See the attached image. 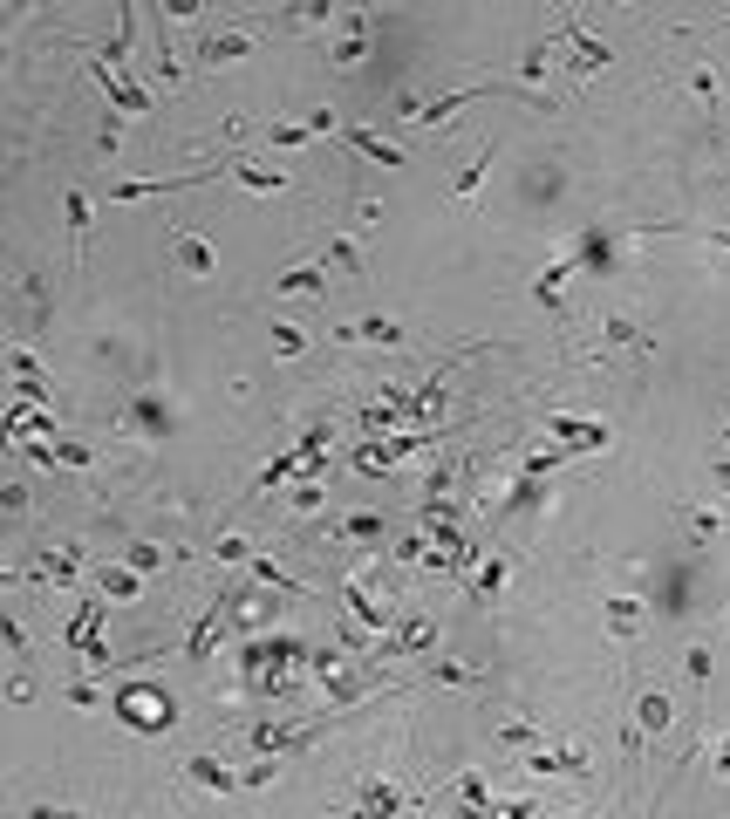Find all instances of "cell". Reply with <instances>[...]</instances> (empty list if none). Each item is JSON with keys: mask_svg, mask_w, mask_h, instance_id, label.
Masks as SVG:
<instances>
[{"mask_svg": "<svg viewBox=\"0 0 730 819\" xmlns=\"http://www.w3.org/2000/svg\"><path fill=\"white\" fill-rule=\"evenodd\" d=\"M553 48H574V55H567V69H574V76H594V69H608V62H615V48H608V41H594V35H580V21H560V28H553Z\"/></svg>", "mask_w": 730, "mask_h": 819, "instance_id": "obj_1", "label": "cell"}, {"mask_svg": "<svg viewBox=\"0 0 730 819\" xmlns=\"http://www.w3.org/2000/svg\"><path fill=\"white\" fill-rule=\"evenodd\" d=\"M89 69H96L103 96H110V103L123 110V117H144V110H151V96H144V89L130 82V69H123V62H103V55H89Z\"/></svg>", "mask_w": 730, "mask_h": 819, "instance_id": "obj_2", "label": "cell"}, {"mask_svg": "<svg viewBox=\"0 0 730 819\" xmlns=\"http://www.w3.org/2000/svg\"><path fill=\"white\" fill-rule=\"evenodd\" d=\"M171 260H178L185 280H212V273H219V253H212L192 226H171Z\"/></svg>", "mask_w": 730, "mask_h": 819, "instance_id": "obj_3", "label": "cell"}, {"mask_svg": "<svg viewBox=\"0 0 730 819\" xmlns=\"http://www.w3.org/2000/svg\"><path fill=\"white\" fill-rule=\"evenodd\" d=\"M287 663H308V642L301 635H273V642H246V656H239V669H287Z\"/></svg>", "mask_w": 730, "mask_h": 819, "instance_id": "obj_4", "label": "cell"}, {"mask_svg": "<svg viewBox=\"0 0 730 819\" xmlns=\"http://www.w3.org/2000/svg\"><path fill=\"white\" fill-rule=\"evenodd\" d=\"M205 178H212V164H198V171H178V178H123V185H110V205L157 198V192H185V185H205Z\"/></svg>", "mask_w": 730, "mask_h": 819, "instance_id": "obj_5", "label": "cell"}, {"mask_svg": "<svg viewBox=\"0 0 730 819\" xmlns=\"http://www.w3.org/2000/svg\"><path fill=\"white\" fill-rule=\"evenodd\" d=\"M7 369H14V396H21V403H48V396H55V383L41 376V362H35L28 342H14V349H7Z\"/></svg>", "mask_w": 730, "mask_h": 819, "instance_id": "obj_6", "label": "cell"}, {"mask_svg": "<svg viewBox=\"0 0 730 819\" xmlns=\"http://www.w3.org/2000/svg\"><path fill=\"white\" fill-rule=\"evenodd\" d=\"M335 342H369V349H403L410 335L389 321V314H369V321H355V328H335Z\"/></svg>", "mask_w": 730, "mask_h": 819, "instance_id": "obj_7", "label": "cell"}, {"mask_svg": "<svg viewBox=\"0 0 730 819\" xmlns=\"http://www.w3.org/2000/svg\"><path fill=\"white\" fill-rule=\"evenodd\" d=\"M178 772H185V779L198 785V792H219V799H226V792H239V772H232V765H219V758H185V765H178Z\"/></svg>", "mask_w": 730, "mask_h": 819, "instance_id": "obj_8", "label": "cell"}, {"mask_svg": "<svg viewBox=\"0 0 730 819\" xmlns=\"http://www.w3.org/2000/svg\"><path fill=\"white\" fill-rule=\"evenodd\" d=\"M219 628H226V594H219V601H212V608L198 615V628H192V635H185V663H205V656H212V642H219Z\"/></svg>", "mask_w": 730, "mask_h": 819, "instance_id": "obj_9", "label": "cell"}, {"mask_svg": "<svg viewBox=\"0 0 730 819\" xmlns=\"http://www.w3.org/2000/svg\"><path fill=\"white\" fill-rule=\"evenodd\" d=\"M328 130H335V110H314V117H301V123H273V144H280V151H294V144L328 137Z\"/></svg>", "mask_w": 730, "mask_h": 819, "instance_id": "obj_10", "label": "cell"}, {"mask_svg": "<svg viewBox=\"0 0 730 819\" xmlns=\"http://www.w3.org/2000/svg\"><path fill=\"white\" fill-rule=\"evenodd\" d=\"M342 144H348V151H362L369 164H403V151H396V144H383L376 130H362V123H342Z\"/></svg>", "mask_w": 730, "mask_h": 819, "instance_id": "obj_11", "label": "cell"}, {"mask_svg": "<svg viewBox=\"0 0 730 819\" xmlns=\"http://www.w3.org/2000/svg\"><path fill=\"white\" fill-rule=\"evenodd\" d=\"M342 601H348V615H355L362 628H383V635H389V608H383V601H369V587H362V581H342Z\"/></svg>", "mask_w": 730, "mask_h": 819, "instance_id": "obj_12", "label": "cell"}, {"mask_svg": "<svg viewBox=\"0 0 730 819\" xmlns=\"http://www.w3.org/2000/svg\"><path fill=\"white\" fill-rule=\"evenodd\" d=\"M669 717H676V710H669V690H642V697H635V724H642L649 738L669 731Z\"/></svg>", "mask_w": 730, "mask_h": 819, "instance_id": "obj_13", "label": "cell"}, {"mask_svg": "<svg viewBox=\"0 0 730 819\" xmlns=\"http://www.w3.org/2000/svg\"><path fill=\"white\" fill-rule=\"evenodd\" d=\"M553 437H567V451H601L608 424H574V417H553Z\"/></svg>", "mask_w": 730, "mask_h": 819, "instance_id": "obj_14", "label": "cell"}, {"mask_svg": "<svg viewBox=\"0 0 730 819\" xmlns=\"http://www.w3.org/2000/svg\"><path fill=\"white\" fill-rule=\"evenodd\" d=\"M239 55H246V35H205L198 41V62H205V69H226Z\"/></svg>", "mask_w": 730, "mask_h": 819, "instance_id": "obj_15", "label": "cell"}, {"mask_svg": "<svg viewBox=\"0 0 730 819\" xmlns=\"http://www.w3.org/2000/svg\"><path fill=\"white\" fill-rule=\"evenodd\" d=\"M321 287H328V260H308V267L280 273V294H321Z\"/></svg>", "mask_w": 730, "mask_h": 819, "instance_id": "obj_16", "label": "cell"}, {"mask_svg": "<svg viewBox=\"0 0 730 819\" xmlns=\"http://www.w3.org/2000/svg\"><path fill=\"white\" fill-rule=\"evenodd\" d=\"M690 96L703 110H717V103H724V76H717L710 62H690Z\"/></svg>", "mask_w": 730, "mask_h": 819, "instance_id": "obj_17", "label": "cell"}, {"mask_svg": "<svg viewBox=\"0 0 730 819\" xmlns=\"http://www.w3.org/2000/svg\"><path fill=\"white\" fill-rule=\"evenodd\" d=\"M492 164H499V144H485V151H478V164H464V171H458V185H451V198L464 205V198L485 185V171H492Z\"/></svg>", "mask_w": 730, "mask_h": 819, "instance_id": "obj_18", "label": "cell"}, {"mask_svg": "<svg viewBox=\"0 0 730 819\" xmlns=\"http://www.w3.org/2000/svg\"><path fill=\"white\" fill-rule=\"evenodd\" d=\"M383 533L389 526L376 512H355V519H335V526H328V540H383Z\"/></svg>", "mask_w": 730, "mask_h": 819, "instance_id": "obj_19", "label": "cell"}, {"mask_svg": "<svg viewBox=\"0 0 730 819\" xmlns=\"http://www.w3.org/2000/svg\"><path fill=\"white\" fill-rule=\"evenodd\" d=\"M232 178H239L246 192H280V185H287V171H260V164H246V157H232Z\"/></svg>", "mask_w": 730, "mask_h": 819, "instance_id": "obj_20", "label": "cell"}, {"mask_svg": "<svg viewBox=\"0 0 730 819\" xmlns=\"http://www.w3.org/2000/svg\"><path fill=\"white\" fill-rule=\"evenodd\" d=\"M601 335H608L615 349H642V355H649V335H642V328H635L628 314H608V321H601Z\"/></svg>", "mask_w": 730, "mask_h": 819, "instance_id": "obj_21", "label": "cell"}, {"mask_svg": "<svg viewBox=\"0 0 730 819\" xmlns=\"http://www.w3.org/2000/svg\"><path fill=\"white\" fill-rule=\"evenodd\" d=\"M567 273H574V267L560 260V267H546V273L533 280V301H539V308H553V314H560V287H567Z\"/></svg>", "mask_w": 730, "mask_h": 819, "instance_id": "obj_22", "label": "cell"}, {"mask_svg": "<svg viewBox=\"0 0 730 819\" xmlns=\"http://www.w3.org/2000/svg\"><path fill=\"white\" fill-rule=\"evenodd\" d=\"M96 587L110 594V601H137L144 587H137V574H123V567H96Z\"/></svg>", "mask_w": 730, "mask_h": 819, "instance_id": "obj_23", "label": "cell"}, {"mask_svg": "<svg viewBox=\"0 0 730 819\" xmlns=\"http://www.w3.org/2000/svg\"><path fill=\"white\" fill-rule=\"evenodd\" d=\"M321 260H328V267H342L348 280H369V273H362V253H355L348 239H328V253H321Z\"/></svg>", "mask_w": 730, "mask_h": 819, "instance_id": "obj_24", "label": "cell"}, {"mask_svg": "<svg viewBox=\"0 0 730 819\" xmlns=\"http://www.w3.org/2000/svg\"><path fill=\"white\" fill-rule=\"evenodd\" d=\"M505 574H512V560H505V553H499V560H485V574L471 581V601H492V594H499V581H505Z\"/></svg>", "mask_w": 730, "mask_h": 819, "instance_id": "obj_25", "label": "cell"}, {"mask_svg": "<svg viewBox=\"0 0 730 819\" xmlns=\"http://www.w3.org/2000/svg\"><path fill=\"white\" fill-rule=\"evenodd\" d=\"M683 519H690V540H696V546H710V540H717V533H724V519H717V512H710V506H690V512H683Z\"/></svg>", "mask_w": 730, "mask_h": 819, "instance_id": "obj_26", "label": "cell"}, {"mask_svg": "<svg viewBox=\"0 0 730 819\" xmlns=\"http://www.w3.org/2000/svg\"><path fill=\"white\" fill-rule=\"evenodd\" d=\"M608 622H615V635H635V622H642V601L615 594V601H608Z\"/></svg>", "mask_w": 730, "mask_h": 819, "instance_id": "obj_27", "label": "cell"}, {"mask_svg": "<svg viewBox=\"0 0 730 819\" xmlns=\"http://www.w3.org/2000/svg\"><path fill=\"white\" fill-rule=\"evenodd\" d=\"M355 806H362V813H396V806H403V792H396V785H369Z\"/></svg>", "mask_w": 730, "mask_h": 819, "instance_id": "obj_28", "label": "cell"}, {"mask_svg": "<svg viewBox=\"0 0 730 819\" xmlns=\"http://www.w3.org/2000/svg\"><path fill=\"white\" fill-rule=\"evenodd\" d=\"M35 574H41V581H62V587H69V581H76V560H69V553H41Z\"/></svg>", "mask_w": 730, "mask_h": 819, "instance_id": "obj_29", "label": "cell"}, {"mask_svg": "<svg viewBox=\"0 0 730 819\" xmlns=\"http://www.w3.org/2000/svg\"><path fill=\"white\" fill-rule=\"evenodd\" d=\"M499 744H512V751H533V744H539V724H526V717H519V724H499Z\"/></svg>", "mask_w": 730, "mask_h": 819, "instance_id": "obj_30", "label": "cell"}, {"mask_svg": "<svg viewBox=\"0 0 730 819\" xmlns=\"http://www.w3.org/2000/svg\"><path fill=\"white\" fill-rule=\"evenodd\" d=\"M301 349H308V335H301L294 321H280V328H273V355H301Z\"/></svg>", "mask_w": 730, "mask_h": 819, "instance_id": "obj_31", "label": "cell"}, {"mask_svg": "<svg viewBox=\"0 0 730 819\" xmlns=\"http://www.w3.org/2000/svg\"><path fill=\"white\" fill-rule=\"evenodd\" d=\"M423 676H430V683H471L478 669H464V663H444V656H437V663L423 669Z\"/></svg>", "mask_w": 730, "mask_h": 819, "instance_id": "obj_32", "label": "cell"}, {"mask_svg": "<svg viewBox=\"0 0 730 819\" xmlns=\"http://www.w3.org/2000/svg\"><path fill=\"white\" fill-rule=\"evenodd\" d=\"M62 205H69V233H76V246H82V233H89V198H82V192H69Z\"/></svg>", "mask_w": 730, "mask_h": 819, "instance_id": "obj_33", "label": "cell"}, {"mask_svg": "<svg viewBox=\"0 0 730 819\" xmlns=\"http://www.w3.org/2000/svg\"><path fill=\"white\" fill-rule=\"evenodd\" d=\"M130 567H137V574H157V567H164V553H157V546H130Z\"/></svg>", "mask_w": 730, "mask_h": 819, "instance_id": "obj_34", "label": "cell"}, {"mask_svg": "<svg viewBox=\"0 0 730 819\" xmlns=\"http://www.w3.org/2000/svg\"><path fill=\"white\" fill-rule=\"evenodd\" d=\"M683 669H690V683H710V649H683Z\"/></svg>", "mask_w": 730, "mask_h": 819, "instance_id": "obj_35", "label": "cell"}, {"mask_svg": "<svg viewBox=\"0 0 730 819\" xmlns=\"http://www.w3.org/2000/svg\"><path fill=\"white\" fill-rule=\"evenodd\" d=\"M321 499H328V492H321L314 478H308V485H294V512H314V506H321Z\"/></svg>", "mask_w": 730, "mask_h": 819, "instance_id": "obj_36", "label": "cell"}, {"mask_svg": "<svg viewBox=\"0 0 730 819\" xmlns=\"http://www.w3.org/2000/svg\"><path fill=\"white\" fill-rule=\"evenodd\" d=\"M198 7H205V0H157V14H164V21H185V14H198Z\"/></svg>", "mask_w": 730, "mask_h": 819, "instance_id": "obj_37", "label": "cell"}, {"mask_svg": "<svg viewBox=\"0 0 730 819\" xmlns=\"http://www.w3.org/2000/svg\"><path fill=\"white\" fill-rule=\"evenodd\" d=\"M710 471H717V485H730V458H710Z\"/></svg>", "mask_w": 730, "mask_h": 819, "instance_id": "obj_38", "label": "cell"}, {"mask_svg": "<svg viewBox=\"0 0 730 819\" xmlns=\"http://www.w3.org/2000/svg\"><path fill=\"white\" fill-rule=\"evenodd\" d=\"M621 7H635V0H621Z\"/></svg>", "mask_w": 730, "mask_h": 819, "instance_id": "obj_39", "label": "cell"}]
</instances>
